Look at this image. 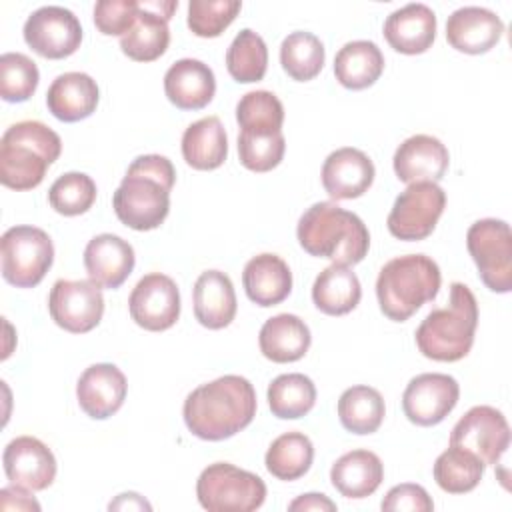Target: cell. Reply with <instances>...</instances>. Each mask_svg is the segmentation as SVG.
<instances>
[{
  "label": "cell",
  "instance_id": "1",
  "mask_svg": "<svg viewBox=\"0 0 512 512\" xmlns=\"http://www.w3.org/2000/svg\"><path fill=\"white\" fill-rule=\"evenodd\" d=\"M186 428L200 440H226L256 416V392L250 380L226 374L194 388L182 408Z\"/></svg>",
  "mask_w": 512,
  "mask_h": 512
},
{
  "label": "cell",
  "instance_id": "2",
  "mask_svg": "<svg viewBox=\"0 0 512 512\" xmlns=\"http://www.w3.org/2000/svg\"><path fill=\"white\" fill-rule=\"evenodd\" d=\"M176 170L166 156L144 154L134 158L112 196L118 220L138 232L158 228L170 212V192Z\"/></svg>",
  "mask_w": 512,
  "mask_h": 512
},
{
  "label": "cell",
  "instance_id": "3",
  "mask_svg": "<svg viewBox=\"0 0 512 512\" xmlns=\"http://www.w3.org/2000/svg\"><path fill=\"white\" fill-rule=\"evenodd\" d=\"M296 236L304 252L340 266L362 262L370 248L366 224L334 202L312 204L300 216Z\"/></svg>",
  "mask_w": 512,
  "mask_h": 512
},
{
  "label": "cell",
  "instance_id": "4",
  "mask_svg": "<svg viewBox=\"0 0 512 512\" xmlns=\"http://www.w3.org/2000/svg\"><path fill=\"white\" fill-rule=\"evenodd\" d=\"M62 152L60 136L40 120L12 124L0 140V182L12 190L36 188Z\"/></svg>",
  "mask_w": 512,
  "mask_h": 512
},
{
  "label": "cell",
  "instance_id": "5",
  "mask_svg": "<svg viewBox=\"0 0 512 512\" xmlns=\"http://www.w3.org/2000/svg\"><path fill=\"white\" fill-rule=\"evenodd\" d=\"M478 326V302L462 282L450 284V304L432 310L416 328V346L422 356L436 362L462 360L472 344Z\"/></svg>",
  "mask_w": 512,
  "mask_h": 512
},
{
  "label": "cell",
  "instance_id": "6",
  "mask_svg": "<svg viewBox=\"0 0 512 512\" xmlns=\"http://www.w3.org/2000/svg\"><path fill=\"white\" fill-rule=\"evenodd\" d=\"M442 274L426 254H406L388 260L376 278V298L386 318L408 320L422 304L436 298Z\"/></svg>",
  "mask_w": 512,
  "mask_h": 512
},
{
  "label": "cell",
  "instance_id": "7",
  "mask_svg": "<svg viewBox=\"0 0 512 512\" xmlns=\"http://www.w3.org/2000/svg\"><path fill=\"white\" fill-rule=\"evenodd\" d=\"M196 496L208 512H252L264 504L266 484L230 462H214L200 472Z\"/></svg>",
  "mask_w": 512,
  "mask_h": 512
},
{
  "label": "cell",
  "instance_id": "8",
  "mask_svg": "<svg viewBox=\"0 0 512 512\" xmlns=\"http://www.w3.org/2000/svg\"><path fill=\"white\" fill-rule=\"evenodd\" d=\"M2 276L16 288H34L54 262L52 238L36 226H12L2 234Z\"/></svg>",
  "mask_w": 512,
  "mask_h": 512
},
{
  "label": "cell",
  "instance_id": "9",
  "mask_svg": "<svg viewBox=\"0 0 512 512\" xmlns=\"http://www.w3.org/2000/svg\"><path fill=\"white\" fill-rule=\"evenodd\" d=\"M468 252L480 280L492 292L512 290V232L504 220L482 218L466 232Z\"/></svg>",
  "mask_w": 512,
  "mask_h": 512
},
{
  "label": "cell",
  "instance_id": "10",
  "mask_svg": "<svg viewBox=\"0 0 512 512\" xmlns=\"http://www.w3.org/2000/svg\"><path fill=\"white\" fill-rule=\"evenodd\" d=\"M444 208L446 192L436 182H414L398 194L386 224L394 238L418 242L434 232Z\"/></svg>",
  "mask_w": 512,
  "mask_h": 512
},
{
  "label": "cell",
  "instance_id": "11",
  "mask_svg": "<svg viewBox=\"0 0 512 512\" xmlns=\"http://www.w3.org/2000/svg\"><path fill=\"white\" fill-rule=\"evenodd\" d=\"M450 446L472 452L484 466L498 464L510 446V426L500 410L474 406L454 424Z\"/></svg>",
  "mask_w": 512,
  "mask_h": 512
},
{
  "label": "cell",
  "instance_id": "12",
  "mask_svg": "<svg viewBox=\"0 0 512 512\" xmlns=\"http://www.w3.org/2000/svg\"><path fill=\"white\" fill-rule=\"evenodd\" d=\"M52 320L66 332L84 334L96 328L104 314V296L94 280H58L48 296Z\"/></svg>",
  "mask_w": 512,
  "mask_h": 512
},
{
  "label": "cell",
  "instance_id": "13",
  "mask_svg": "<svg viewBox=\"0 0 512 512\" xmlns=\"http://www.w3.org/2000/svg\"><path fill=\"white\" fill-rule=\"evenodd\" d=\"M26 44L42 58L62 60L72 56L82 42L80 20L62 6H42L24 22Z\"/></svg>",
  "mask_w": 512,
  "mask_h": 512
},
{
  "label": "cell",
  "instance_id": "14",
  "mask_svg": "<svg viewBox=\"0 0 512 512\" xmlns=\"http://www.w3.org/2000/svg\"><path fill=\"white\" fill-rule=\"evenodd\" d=\"M128 310L140 328L150 332L168 330L180 316V290L170 276L150 272L132 288Z\"/></svg>",
  "mask_w": 512,
  "mask_h": 512
},
{
  "label": "cell",
  "instance_id": "15",
  "mask_svg": "<svg viewBox=\"0 0 512 512\" xmlns=\"http://www.w3.org/2000/svg\"><path fill=\"white\" fill-rule=\"evenodd\" d=\"M458 398L460 386L454 376L426 372L408 382L402 394V410L416 426H436L454 410Z\"/></svg>",
  "mask_w": 512,
  "mask_h": 512
},
{
  "label": "cell",
  "instance_id": "16",
  "mask_svg": "<svg viewBox=\"0 0 512 512\" xmlns=\"http://www.w3.org/2000/svg\"><path fill=\"white\" fill-rule=\"evenodd\" d=\"M178 8V0L140 2L134 26L120 38L122 52L136 62L160 58L170 44L168 20Z\"/></svg>",
  "mask_w": 512,
  "mask_h": 512
},
{
  "label": "cell",
  "instance_id": "17",
  "mask_svg": "<svg viewBox=\"0 0 512 512\" xmlns=\"http://www.w3.org/2000/svg\"><path fill=\"white\" fill-rule=\"evenodd\" d=\"M6 478L32 492L46 490L56 478L52 450L34 436H18L8 442L2 454Z\"/></svg>",
  "mask_w": 512,
  "mask_h": 512
},
{
  "label": "cell",
  "instance_id": "18",
  "mask_svg": "<svg viewBox=\"0 0 512 512\" xmlns=\"http://www.w3.org/2000/svg\"><path fill=\"white\" fill-rule=\"evenodd\" d=\"M128 382L124 372L108 362L88 366L76 382V398L80 408L94 420L116 414L126 400Z\"/></svg>",
  "mask_w": 512,
  "mask_h": 512
},
{
  "label": "cell",
  "instance_id": "19",
  "mask_svg": "<svg viewBox=\"0 0 512 512\" xmlns=\"http://www.w3.org/2000/svg\"><path fill=\"white\" fill-rule=\"evenodd\" d=\"M392 164L396 178L404 184L438 182L448 170L450 154L438 138L414 134L396 148Z\"/></svg>",
  "mask_w": 512,
  "mask_h": 512
},
{
  "label": "cell",
  "instance_id": "20",
  "mask_svg": "<svg viewBox=\"0 0 512 512\" xmlns=\"http://www.w3.org/2000/svg\"><path fill=\"white\" fill-rule=\"evenodd\" d=\"M374 174V164L362 150L344 146L328 154L320 176L332 200H352L372 186Z\"/></svg>",
  "mask_w": 512,
  "mask_h": 512
},
{
  "label": "cell",
  "instance_id": "21",
  "mask_svg": "<svg viewBox=\"0 0 512 512\" xmlns=\"http://www.w3.org/2000/svg\"><path fill=\"white\" fill-rule=\"evenodd\" d=\"M504 34V22L488 8L464 6L454 10L446 22L448 44L464 54L492 50Z\"/></svg>",
  "mask_w": 512,
  "mask_h": 512
},
{
  "label": "cell",
  "instance_id": "22",
  "mask_svg": "<svg viewBox=\"0 0 512 512\" xmlns=\"http://www.w3.org/2000/svg\"><path fill=\"white\" fill-rule=\"evenodd\" d=\"M134 248L116 234H98L84 248V268L100 288H118L132 274Z\"/></svg>",
  "mask_w": 512,
  "mask_h": 512
},
{
  "label": "cell",
  "instance_id": "23",
  "mask_svg": "<svg viewBox=\"0 0 512 512\" xmlns=\"http://www.w3.org/2000/svg\"><path fill=\"white\" fill-rule=\"evenodd\" d=\"M166 98L180 110H200L216 94V78L208 64L196 58L176 60L164 74Z\"/></svg>",
  "mask_w": 512,
  "mask_h": 512
},
{
  "label": "cell",
  "instance_id": "24",
  "mask_svg": "<svg viewBox=\"0 0 512 512\" xmlns=\"http://www.w3.org/2000/svg\"><path fill=\"white\" fill-rule=\"evenodd\" d=\"M384 38L400 54H424L436 38V14L426 4H406L386 18Z\"/></svg>",
  "mask_w": 512,
  "mask_h": 512
},
{
  "label": "cell",
  "instance_id": "25",
  "mask_svg": "<svg viewBox=\"0 0 512 512\" xmlns=\"http://www.w3.org/2000/svg\"><path fill=\"white\" fill-rule=\"evenodd\" d=\"M100 90L96 80L86 72H66L52 80L46 92V106L60 122H78L98 106Z\"/></svg>",
  "mask_w": 512,
  "mask_h": 512
},
{
  "label": "cell",
  "instance_id": "26",
  "mask_svg": "<svg viewBox=\"0 0 512 512\" xmlns=\"http://www.w3.org/2000/svg\"><path fill=\"white\" fill-rule=\"evenodd\" d=\"M196 320L208 330L226 328L236 316V292L228 274L206 270L198 276L192 290Z\"/></svg>",
  "mask_w": 512,
  "mask_h": 512
},
{
  "label": "cell",
  "instance_id": "27",
  "mask_svg": "<svg viewBox=\"0 0 512 512\" xmlns=\"http://www.w3.org/2000/svg\"><path fill=\"white\" fill-rule=\"evenodd\" d=\"M242 284L246 296L262 306H276L284 302L292 292V272L278 254H258L250 258L242 272Z\"/></svg>",
  "mask_w": 512,
  "mask_h": 512
},
{
  "label": "cell",
  "instance_id": "28",
  "mask_svg": "<svg viewBox=\"0 0 512 512\" xmlns=\"http://www.w3.org/2000/svg\"><path fill=\"white\" fill-rule=\"evenodd\" d=\"M310 328L296 314H278L268 318L258 336L260 352L264 358L276 364H288L300 360L310 348Z\"/></svg>",
  "mask_w": 512,
  "mask_h": 512
},
{
  "label": "cell",
  "instance_id": "29",
  "mask_svg": "<svg viewBox=\"0 0 512 512\" xmlns=\"http://www.w3.org/2000/svg\"><path fill=\"white\" fill-rule=\"evenodd\" d=\"M384 480V464L370 450H352L340 456L330 468L332 486L346 498H366Z\"/></svg>",
  "mask_w": 512,
  "mask_h": 512
},
{
  "label": "cell",
  "instance_id": "30",
  "mask_svg": "<svg viewBox=\"0 0 512 512\" xmlns=\"http://www.w3.org/2000/svg\"><path fill=\"white\" fill-rule=\"evenodd\" d=\"M182 156L194 170H216L228 156V136L218 116L192 122L182 134Z\"/></svg>",
  "mask_w": 512,
  "mask_h": 512
},
{
  "label": "cell",
  "instance_id": "31",
  "mask_svg": "<svg viewBox=\"0 0 512 512\" xmlns=\"http://www.w3.org/2000/svg\"><path fill=\"white\" fill-rule=\"evenodd\" d=\"M384 72V54L370 40L346 42L334 58V76L348 90L372 86Z\"/></svg>",
  "mask_w": 512,
  "mask_h": 512
},
{
  "label": "cell",
  "instance_id": "32",
  "mask_svg": "<svg viewBox=\"0 0 512 512\" xmlns=\"http://www.w3.org/2000/svg\"><path fill=\"white\" fill-rule=\"evenodd\" d=\"M362 298L358 276L340 264L324 268L312 286V302L328 316H344L352 312Z\"/></svg>",
  "mask_w": 512,
  "mask_h": 512
},
{
  "label": "cell",
  "instance_id": "33",
  "mask_svg": "<svg viewBox=\"0 0 512 512\" xmlns=\"http://www.w3.org/2000/svg\"><path fill=\"white\" fill-rule=\"evenodd\" d=\"M386 414L382 394L372 386H352L338 398V418L352 434H372L380 428Z\"/></svg>",
  "mask_w": 512,
  "mask_h": 512
},
{
  "label": "cell",
  "instance_id": "34",
  "mask_svg": "<svg viewBox=\"0 0 512 512\" xmlns=\"http://www.w3.org/2000/svg\"><path fill=\"white\" fill-rule=\"evenodd\" d=\"M314 460L312 440L302 432H286L278 436L266 450V470L284 482L302 478Z\"/></svg>",
  "mask_w": 512,
  "mask_h": 512
},
{
  "label": "cell",
  "instance_id": "35",
  "mask_svg": "<svg viewBox=\"0 0 512 512\" xmlns=\"http://www.w3.org/2000/svg\"><path fill=\"white\" fill-rule=\"evenodd\" d=\"M316 404L314 382L300 374H280L268 386V406L280 420H296L306 416Z\"/></svg>",
  "mask_w": 512,
  "mask_h": 512
},
{
  "label": "cell",
  "instance_id": "36",
  "mask_svg": "<svg viewBox=\"0 0 512 512\" xmlns=\"http://www.w3.org/2000/svg\"><path fill=\"white\" fill-rule=\"evenodd\" d=\"M324 44L312 32H292L280 44V64L296 82H308L324 68Z\"/></svg>",
  "mask_w": 512,
  "mask_h": 512
},
{
  "label": "cell",
  "instance_id": "37",
  "mask_svg": "<svg viewBox=\"0 0 512 512\" xmlns=\"http://www.w3.org/2000/svg\"><path fill=\"white\" fill-rule=\"evenodd\" d=\"M484 468L472 452L450 446L434 462V480L448 494H466L480 484Z\"/></svg>",
  "mask_w": 512,
  "mask_h": 512
},
{
  "label": "cell",
  "instance_id": "38",
  "mask_svg": "<svg viewBox=\"0 0 512 512\" xmlns=\"http://www.w3.org/2000/svg\"><path fill=\"white\" fill-rule=\"evenodd\" d=\"M228 74L240 84H252L264 78L268 68V48L260 34L244 28L226 50Z\"/></svg>",
  "mask_w": 512,
  "mask_h": 512
},
{
  "label": "cell",
  "instance_id": "39",
  "mask_svg": "<svg viewBox=\"0 0 512 512\" xmlns=\"http://www.w3.org/2000/svg\"><path fill=\"white\" fill-rule=\"evenodd\" d=\"M236 122L240 132L276 134L282 132L284 106L276 94L268 90L246 92L236 104Z\"/></svg>",
  "mask_w": 512,
  "mask_h": 512
},
{
  "label": "cell",
  "instance_id": "40",
  "mask_svg": "<svg viewBox=\"0 0 512 512\" xmlns=\"http://www.w3.org/2000/svg\"><path fill=\"white\" fill-rule=\"evenodd\" d=\"M96 184L84 172H66L48 190L50 206L62 216H80L92 208Z\"/></svg>",
  "mask_w": 512,
  "mask_h": 512
},
{
  "label": "cell",
  "instance_id": "41",
  "mask_svg": "<svg viewBox=\"0 0 512 512\" xmlns=\"http://www.w3.org/2000/svg\"><path fill=\"white\" fill-rule=\"evenodd\" d=\"M40 82V72L34 60L20 52L0 56V96L6 102L28 100Z\"/></svg>",
  "mask_w": 512,
  "mask_h": 512
},
{
  "label": "cell",
  "instance_id": "42",
  "mask_svg": "<svg viewBox=\"0 0 512 512\" xmlns=\"http://www.w3.org/2000/svg\"><path fill=\"white\" fill-rule=\"evenodd\" d=\"M240 8L238 0H190L188 28L200 38H216L234 22Z\"/></svg>",
  "mask_w": 512,
  "mask_h": 512
},
{
  "label": "cell",
  "instance_id": "43",
  "mask_svg": "<svg viewBox=\"0 0 512 512\" xmlns=\"http://www.w3.org/2000/svg\"><path fill=\"white\" fill-rule=\"evenodd\" d=\"M286 150V140L282 132L276 134H238V158L240 164L252 172H270L276 168Z\"/></svg>",
  "mask_w": 512,
  "mask_h": 512
},
{
  "label": "cell",
  "instance_id": "44",
  "mask_svg": "<svg viewBox=\"0 0 512 512\" xmlns=\"http://www.w3.org/2000/svg\"><path fill=\"white\" fill-rule=\"evenodd\" d=\"M140 2L100 0L94 4V24L104 36H124L136 22Z\"/></svg>",
  "mask_w": 512,
  "mask_h": 512
},
{
  "label": "cell",
  "instance_id": "45",
  "mask_svg": "<svg viewBox=\"0 0 512 512\" xmlns=\"http://www.w3.org/2000/svg\"><path fill=\"white\" fill-rule=\"evenodd\" d=\"M382 510L386 512H430L434 502L420 484H398L388 490L382 500Z\"/></svg>",
  "mask_w": 512,
  "mask_h": 512
},
{
  "label": "cell",
  "instance_id": "46",
  "mask_svg": "<svg viewBox=\"0 0 512 512\" xmlns=\"http://www.w3.org/2000/svg\"><path fill=\"white\" fill-rule=\"evenodd\" d=\"M32 490L18 484L4 486L0 490V508L2 510H40V504L30 494Z\"/></svg>",
  "mask_w": 512,
  "mask_h": 512
},
{
  "label": "cell",
  "instance_id": "47",
  "mask_svg": "<svg viewBox=\"0 0 512 512\" xmlns=\"http://www.w3.org/2000/svg\"><path fill=\"white\" fill-rule=\"evenodd\" d=\"M288 510L290 512H334L336 510V504L326 496V494H318V492H308V494H302L298 496L296 500H292L288 504Z\"/></svg>",
  "mask_w": 512,
  "mask_h": 512
},
{
  "label": "cell",
  "instance_id": "48",
  "mask_svg": "<svg viewBox=\"0 0 512 512\" xmlns=\"http://www.w3.org/2000/svg\"><path fill=\"white\" fill-rule=\"evenodd\" d=\"M108 508L110 510H130V508H136V510H150L152 506L140 496V494H136V492H124V494H120L114 502H110L108 504Z\"/></svg>",
  "mask_w": 512,
  "mask_h": 512
}]
</instances>
